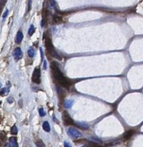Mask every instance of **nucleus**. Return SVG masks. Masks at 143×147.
<instances>
[{"label": "nucleus", "instance_id": "obj_20", "mask_svg": "<svg viewBox=\"0 0 143 147\" xmlns=\"http://www.w3.org/2000/svg\"><path fill=\"white\" fill-rule=\"evenodd\" d=\"M7 91H8L7 89H2L1 90H0V92H2V95H4Z\"/></svg>", "mask_w": 143, "mask_h": 147}, {"label": "nucleus", "instance_id": "obj_12", "mask_svg": "<svg viewBox=\"0 0 143 147\" xmlns=\"http://www.w3.org/2000/svg\"><path fill=\"white\" fill-rule=\"evenodd\" d=\"M62 21H63V19H62L61 17H58V16H54L53 17V22L54 23H62Z\"/></svg>", "mask_w": 143, "mask_h": 147}, {"label": "nucleus", "instance_id": "obj_1", "mask_svg": "<svg viewBox=\"0 0 143 147\" xmlns=\"http://www.w3.org/2000/svg\"><path fill=\"white\" fill-rule=\"evenodd\" d=\"M51 70H52L53 78L57 82V84L61 85L62 87H65V88H69L70 86L69 80H68L64 77V75L61 71L60 69H59L58 64H56L55 62L52 63V65H51Z\"/></svg>", "mask_w": 143, "mask_h": 147}, {"label": "nucleus", "instance_id": "obj_8", "mask_svg": "<svg viewBox=\"0 0 143 147\" xmlns=\"http://www.w3.org/2000/svg\"><path fill=\"white\" fill-rule=\"evenodd\" d=\"M8 145L10 146V147H17V138L12 137V138H10V140H9V144Z\"/></svg>", "mask_w": 143, "mask_h": 147}, {"label": "nucleus", "instance_id": "obj_15", "mask_svg": "<svg viewBox=\"0 0 143 147\" xmlns=\"http://www.w3.org/2000/svg\"><path fill=\"white\" fill-rule=\"evenodd\" d=\"M34 49L33 48H29L28 49V56L30 58H33L34 56Z\"/></svg>", "mask_w": 143, "mask_h": 147}, {"label": "nucleus", "instance_id": "obj_23", "mask_svg": "<svg viewBox=\"0 0 143 147\" xmlns=\"http://www.w3.org/2000/svg\"><path fill=\"white\" fill-rule=\"evenodd\" d=\"M46 67H47V66H46V62H45V61H44V69H45V70L46 69Z\"/></svg>", "mask_w": 143, "mask_h": 147}, {"label": "nucleus", "instance_id": "obj_18", "mask_svg": "<svg viewBox=\"0 0 143 147\" xmlns=\"http://www.w3.org/2000/svg\"><path fill=\"white\" fill-rule=\"evenodd\" d=\"M35 145H36L37 146H45L44 143H43L41 140H39V141H38V142H36Z\"/></svg>", "mask_w": 143, "mask_h": 147}, {"label": "nucleus", "instance_id": "obj_21", "mask_svg": "<svg viewBox=\"0 0 143 147\" xmlns=\"http://www.w3.org/2000/svg\"><path fill=\"white\" fill-rule=\"evenodd\" d=\"M50 2H51V5H52V7L55 8V6H56V4H55V1H54V0H50Z\"/></svg>", "mask_w": 143, "mask_h": 147}, {"label": "nucleus", "instance_id": "obj_19", "mask_svg": "<svg viewBox=\"0 0 143 147\" xmlns=\"http://www.w3.org/2000/svg\"><path fill=\"white\" fill-rule=\"evenodd\" d=\"M6 1L7 0H0V9H2V7L5 4Z\"/></svg>", "mask_w": 143, "mask_h": 147}, {"label": "nucleus", "instance_id": "obj_22", "mask_svg": "<svg viewBox=\"0 0 143 147\" xmlns=\"http://www.w3.org/2000/svg\"><path fill=\"white\" fill-rule=\"evenodd\" d=\"M8 14H9V10H6V11H5V13H4V15H3V18H5V17H7V15Z\"/></svg>", "mask_w": 143, "mask_h": 147}, {"label": "nucleus", "instance_id": "obj_25", "mask_svg": "<svg viewBox=\"0 0 143 147\" xmlns=\"http://www.w3.org/2000/svg\"><path fill=\"white\" fill-rule=\"evenodd\" d=\"M41 26H42V27H44V26H45V20H42V22H41Z\"/></svg>", "mask_w": 143, "mask_h": 147}, {"label": "nucleus", "instance_id": "obj_7", "mask_svg": "<svg viewBox=\"0 0 143 147\" xmlns=\"http://www.w3.org/2000/svg\"><path fill=\"white\" fill-rule=\"evenodd\" d=\"M23 39V34H22V32H21V30H19L17 32V35H15V41L17 44H20L21 41H22Z\"/></svg>", "mask_w": 143, "mask_h": 147}, {"label": "nucleus", "instance_id": "obj_6", "mask_svg": "<svg viewBox=\"0 0 143 147\" xmlns=\"http://www.w3.org/2000/svg\"><path fill=\"white\" fill-rule=\"evenodd\" d=\"M13 55H14V58L15 60H19L22 58V51L20 48V47H17L15 48L14 53H13Z\"/></svg>", "mask_w": 143, "mask_h": 147}, {"label": "nucleus", "instance_id": "obj_24", "mask_svg": "<svg viewBox=\"0 0 143 147\" xmlns=\"http://www.w3.org/2000/svg\"><path fill=\"white\" fill-rule=\"evenodd\" d=\"M64 145L65 146H67V147H70V145H69V144H68V143H64Z\"/></svg>", "mask_w": 143, "mask_h": 147}, {"label": "nucleus", "instance_id": "obj_26", "mask_svg": "<svg viewBox=\"0 0 143 147\" xmlns=\"http://www.w3.org/2000/svg\"><path fill=\"white\" fill-rule=\"evenodd\" d=\"M8 101H9V102H10V103H11V102H12V98H11V97H10V98H9V100H8Z\"/></svg>", "mask_w": 143, "mask_h": 147}, {"label": "nucleus", "instance_id": "obj_2", "mask_svg": "<svg viewBox=\"0 0 143 147\" xmlns=\"http://www.w3.org/2000/svg\"><path fill=\"white\" fill-rule=\"evenodd\" d=\"M45 47H46V50H47V52L48 53L51 55V56H52L53 58H58V60H60V56L58 55V53H57V51L55 50V48H54V47H53V44H52V40H51L50 37H46L45 38Z\"/></svg>", "mask_w": 143, "mask_h": 147}, {"label": "nucleus", "instance_id": "obj_13", "mask_svg": "<svg viewBox=\"0 0 143 147\" xmlns=\"http://www.w3.org/2000/svg\"><path fill=\"white\" fill-rule=\"evenodd\" d=\"M34 31H35V28H34V25H31L30 26V28H29V29H28V34L29 36H32L34 34Z\"/></svg>", "mask_w": 143, "mask_h": 147}, {"label": "nucleus", "instance_id": "obj_11", "mask_svg": "<svg viewBox=\"0 0 143 147\" xmlns=\"http://www.w3.org/2000/svg\"><path fill=\"white\" fill-rule=\"evenodd\" d=\"M57 90H58V95L60 97H63V95H64V93H63V87H59L58 86L57 87Z\"/></svg>", "mask_w": 143, "mask_h": 147}, {"label": "nucleus", "instance_id": "obj_5", "mask_svg": "<svg viewBox=\"0 0 143 147\" xmlns=\"http://www.w3.org/2000/svg\"><path fill=\"white\" fill-rule=\"evenodd\" d=\"M63 121L64 125H66V126H70V125L74 124L73 120L71 119V117L69 116V114L67 113V112H63Z\"/></svg>", "mask_w": 143, "mask_h": 147}, {"label": "nucleus", "instance_id": "obj_9", "mask_svg": "<svg viewBox=\"0 0 143 147\" xmlns=\"http://www.w3.org/2000/svg\"><path fill=\"white\" fill-rule=\"evenodd\" d=\"M64 107L67 108H71V107L73 106V104H74V101L73 100H67L64 101Z\"/></svg>", "mask_w": 143, "mask_h": 147}, {"label": "nucleus", "instance_id": "obj_10", "mask_svg": "<svg viewBox=\"0 0 143 147\" xmlns=\"http://www.w3.org/2000/svg\"><path fill=\"white\" fill-rule=\"evenodd\" d=\"M43 129H44L45 132H47V133L50 132V131H51V127H50L49 122L45 121L44 123H43Z\"/></svg>", "mask_w": 143, "mask_h": 147}, {"label": "nucleus", "instance_id": "obj_17", "mask_svg": "<svg viewBox=\"0 0 143 147\" xmlns=\"http://www.w3.org/2000/svg\"><path fill=\"white\" fill-rule=\"evenodd\" d=\"M39 115L41 116V117H44V116H45V110H44V109H43L42 108H39Z\"/></svg>", "mask_w": 143, "mask_h": 147}, {"label": "nucleus", "instance_id": "obj_4", "mask_svg": "<svg viewBox=\"0 0 143 147\" xmlns=\"http://www.w3.org/2000/svg\"><path fill=\"white\" fill-rule=\"evenodd\" d=\"M32 80H33L34 83L38 84H40V82H41V79H40V69L39 67L34 71L33 76H32Z\"/></svg>", "mask_w": 143, "mask_h": 147}, {"label": "nucleus", "instance_id": "obj_16", "mask_svg": "<svg viewBox=\"0 0 143 147\" xmlns=\"http://www.w3.org/2000/svg\"><path fill=\"white\" fill-rule=\"evenodd\" d=\"M17 133H18V129H17V127H15V126H13L12 128H11V133L12 134H17Z\"/></svg>", "mask_w": 143, "mask_h": 147}, {"label": "nucleus", "instance_id": "obj_3", "mask_svg": "<svg viewBox=\"0 0 143 147\" xmlns=\"http://www.w3.org/2000/svg\"><path fill=\"white\" fill-rule=\"evenodd\" d=\"M67 133H68V135L69 137L72 138H78L82 137V133H81V132L78 131L76 128H75V127H69L68 131H67Z\"/></svg>", "mask_w": 143, "mask_h": 147}, {"label": "nucleus", "instance_id": "obj_14", "mask_svg": "<svg viewBox=\"0 0 143 147\" xmlns=\"http://www.w3.org/2000/svg\"><path fill=\"white\" fill-rule=\"evenodd\" d=\"M76 125L78 126V127H80L81 128H83V129H88V125L86 124V123H82V122H77Z\"/></svg>", "mask_w": 143, "mask_h": 147}]
</instances>
